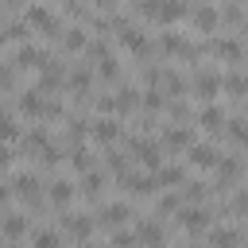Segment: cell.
<instances>
[{
    "instance_id": "6da1fadb",
    "label": "cell",
    "mask_w": 248,
    "mask_h": 248,
    "mask_svg": "<svg viewBox=\"0 0 248 248\" xmlns=\"http://www.w3.org/2000/svg\"><path fill=\"white\" fill-rule=\"evenodd\" d=\"M240 174H244V163L236 155H221V163H217V190H229Z\"/></svg>"
},
{
    "instance_id": "7a4b0ae2",
    "label": "cell",
    "mask_w": 248,
    "mask_h": 248,
    "mask_svg": "<svg viewBox=\"0 0 248 248\" xmlns=\"http://www.w3.org/2000/svg\"><path fill=\"white\" fill-rule=\"evenodd\" d=\"M136 236H140L143 248H167V232H163L159 221H140L136 225Z\"/></svg>"
},
{
    "instance_id": "3957f363",
    "label": "cell",
    "mask_w": 248,
    "mask_h": 248,
    "mask_svg": "<svg viewBox=\"0 0 248 248\" xmlns=\"http://www.w3.org/2000/svg\"><path fill=\"white\" fill-rule=\"evenodd\" d=\"M217 89H225V78H217L213 70H202V74L194 78V93H198L202 101H213Z\"/></svg>"
},
{
    "instance_id": "277c9868",
    "label": "cell",
    "mask_w": 248,
    "mask_h": 248,
    "mask_svg": "<svg viewBox=\"0 0 248 248\" xmlns=\"http://www.w3.org/2000/svg\"><path fill=\"white\" fill-rule=\"evenodd\" d=\"M163 147H167V151H186V147H194V132L182 128V124H170V128L163 132Z\"/></svg>"
},
{
    "instance_id": "5b68a950",
    "label": "cell",
    "mask_w": 248,
    "mask_h": 248,
    "mask_svg": "<svg viewBox=\"0 0 248 248\" xmlns=\"http://www.w3.org/2000/svg\"><path fill=\"white\" fill-rule=\"evenodd\" d=\"M62 229H66L74 240H89V236H93V217H85V213H66V217H62Z\"/></svg>"
},
{
    "instance_id": "8992f818",
    "label": "cell",
    "mask_w": 248,
    "mask_h": 248,
    "mask_svg": "<svg viewBox=\"0 0 248 248\" xmlns=\"http://www.w3.org/2000/svg\"><path fill=\"white\" fill-rule=\"evenodd\" d=\"M27 27L46 31V35H58V19H54L46 8H39V4H31V8H27Z\"/></svg>"
},
{
    "instance_id": "52a82bcc",
    "label": "cell",
    "mask_w": 248,
    "mask_h": 248,
    "mask_svg": "<svg viewBox=\"0 0 248 248\" xmlns=\"http://www.w3.org/2000/svg\"><path fill=\"white\" fill-rule=\"evenodd\" d=\"M194 27H198L202 35H213V31L221 27V12H217L213 4H202V8H194Z\"/></svg>"
},
{
    "instance_id": "ba28073f",
    "label": "cell",
    "mask_w": 248,
    "mask_h": 248,
    "mask_svg": "<svg viewBox=\"0 0 248 248\" xmlns=\"http://www.w3.org/2000/svg\"><path fill=\"white\" fill-rule=\"evenodd\" d=\"M209 54L213 58H225V62H244V46L236 39H213L209 43Z\"/></svg>"
},
{
    "instance_id": "9c48e42d",
    "label": "cell",
    "mask_w": 248,
    "mask_h": 248,
    "mask_svg": "<svg viewBox=\"0 0 248 248\" xmlns=\"http://www.w3.org/2000/svg\"><path fill=\"white\" fill-rule=\"evenodd\" d=\"M128 147L140 155L143 167H155V170H159V151H163V143H155V140H128Z\"/></svg>"
},
{
    "instance_id": "30bf717a",
    "label": "cell",
    "mask_w": 248,
    "mask_h": 248,
    "mask_svg": "<svg viewBox=\"0 0 248 248\" xmlns=\"http://www.w3.org/2000/svg\"><path fill=\"white\" fill-rule=\"evenodd\" d=\"M178 225L190 232H202V229H209V213L202 205H186V209H178Z\"/></svg>"
},
{
    "instance_id": "8fae6325",
    "label": "cell",
    "mask_w": 248,
    "mask_h": 248,
    "mask_svg": "<svg viewBox=\"0 0 248 248\" xmlns=\"http://www.w3.org/2000/svg\"><path fill=\"white\" fill-rule=\"evenodd\" d=\"M190 163H194V167H202V170H209V167H217V163H221V155H217V147H213V143H194V147H190Z\"/></svg>"
},
{
    "instance_id": "7c38bea8",
    "label": "cell",
    "mask_w": 248,
    "mask_h": 248,
    "mask_svg": "<svg viewBox=\"0 0 248 248\" xmlns=\"http://www.w3.org/2000/svg\"><path fill=\"white\" fill-rule=\"evenodd\" d=\"M128 217H132L128 202H112V205H105V209H101V225H105V229H120Z\"/></svg>"
},
{
    "instance_id": "4fadbf2b",
    "label": "cell",
    "mask_w": 248,
    "mask_h": 248,
    "mask_svg": "<svg viewBox=\"0 0 248 248\" xmlns=\"http://www.w3.org/2000/svg\"><path fill=\"white\" fill-rule=\"evenodd\" d=\"M39 74H43V85H39V89L46 93V89H58V85H62V78H66V66L50 58V62H46V66H43Z\"/></svg>"
},
{
    "instance_id": "5bb4252c",
    "label": "cell",
    "mask_w": 248,
    "mask_h": 248,
    "mask_svg": "<svg viewBox=\"0 0 248 248\" xmlns=\"http://www.w3.org/2000/svg\"><path fill=\"white\" fill-rule=\"evenodd\" d=\"M159 50H167V54H174V58H186V50H190V43H186L182 35H174V31H167V35L159 39Z\"/></svg>"
},
{
    "instance_id": "9a60e30c",
    "label": "cell",
    "mask_w": 248,
    "mask_h": 248,
    "mask_svg": "<svg viewBox=\"0 0 248 248\" xmlns=\"http://www.w3.org/2000/svg\"><path fill=\"white\" fill-rule=\"evenodd\" d=\"M93 136H97L101 143H112V140L120 136V124H116L112 116H101V120H93Z\"/></svg>"
},
{
    "instance_id": "2e32d148",
    "label": "cell",
    "mask_w": 248,
    "mask_h": 248,
    "mask_svg": "<svg viewBox=\"0 0 248 248\" xmlns=\"http://www.w3.org/2000/svg\"><path fill=\"white\" fill-rule=\"evenodd\" d=\"M136 105H140L136 89H132V85H120V89H116V97H112V108H116V112H132Z\"/></svg>"
},
{
    "instance_id": "e0dca14e",
    "label": "cell",
    "mask_w": 248,
    "mask_h": 248,
    "mask_svg": "<svg viewBox=\"0 0 248 248\" xmlns=\"http://www.w3.org/2000/svg\"><path fill=\"white\" fill-rule=\"evenodd\" d=\"M225 124H229V120H225V112H221V108H213V105H209V108L202 112V128H205L209 136H217Z\"/></svg>"
},
{
    "instance_id": "ac0fdd59",
    "label": "cell",
    "mask_w": 248,
    "mask_h": 248,
    "mask_svg": "<svg viewBox=\"0 0 248 248\" xmlns=\"http://www.w3.org/2000/svg\"><path fill=\"white\" fill-rule=\"evenodd\" d=\"M186 16V0H163L159 4V19L163 23H174V19H182Z\"/></svg>"
},
{
    "instance_id": "d6986e66",
    "label": "cell",
    "mask_w": 248,
    "mask_h": 248,
    "mask_svg": "<svg viewBox=\"0 0 248 248\" xmlns=\"http://www.w3.org/2000/svg\"><path fill=\"white\" fill-rule=\"evenodd\" d=\"M209 244H213V248H240V232H232V229H213V232H209Z\"/></svg>"
},
{
    "instance_id": "ffe728a7",
    "label": "cell",
    "mask_w": 248,
    "mask_h": 248,
    "mask_svg": "<svg viewBox=\"0 0 248 248\" xmlns=\"http://www.w3.org/2000/svg\"><path fill=\"white\" fill-rule=\"evenodd\" d=\"M46 194H50V202H54V205H66V202H70V198H74V186H70V182H66V178H54V182H50V190H46Z\"/></svg>"
},
{
    "instance_id": "44dd1931",
    "label": "cell",
    "mask_w": 248,
    "mask_h": 248,
    "mask_svg": "<svg viewBox=\"0 0 248 248\" xmlns=\"http://www.w3.org/2000/svg\"><path fill=\"white\" fill-rule=\"evenodd\" d=\"M163 93L182 97V93H186V78H182V74H174V70H167V74H163Z\"/></svg>"
},
{
    "instance_id": "7402d4cb",
    "label": "cell",
    "mask_w": 248,
    "mask_h": 248,
    "mask_svg": "<svg viewBox=\"0 0 248 248\" xmlns=\"http://www.w3.org/2000/svg\"><path fill=\"white\" fill-rule=\"evenodd\" d=\"M89 70H93V66H78V70L70 74V85H74V93H78V97H85V93H89Z\"/></svg>"
},
{
    "instance_id": "603a6c76",
    "label": "cell",
    "mask_w": 248,
    "mask_h": 248,
    "mask_svg": "<svg viewBox=\"0 0 248 248\" xmlns=\"http://www.w3.org/2000/svg\"><path fill=\"white\" fill-rule=\"evenodd\" d=\"M163 105H167V97H163V85H147V89H143V108L159 112Z\"/></svg>"
},
{
    "instance_id": "cb8c5ba5",
    "label": "cell",
    "mask_w": 248,
    "mask_h": 248,
    "mask_svg": "<svg viewBox=\"0 0 248 248\" xmlns=\"http://www.w3.org/2000/svg\"><path fill=\"white\" fill-rule=\"evenodd\" d=\"M182 178H186L182 167H159V170H155V182H159V186H178Z\"/></svg>"
},
{
    "instance_id": "d4e9b609",
    "label": "cell",
    "mask_w": 248,
    "mask_h": 248,
    "mask_svg": "<svg viewBox=\"0 0 248 248\" xmlns=\"http://www.w3.org/2000/svg\"><path fill=\"white\" fill-rule=\"evenodd\" d=\"M101 186H105V174H97V170H89V174L81 178V194H85L89 202H93V198L101 194Z\"/></svg>"
},
{
    "instance_id": "484cf974",
    "label": "cell",
    "mask_w": 248,
    "mask_h": 248,
    "mask_svg": "<svg viewBox=\"0 0 248 248\" xmlns=\"http://www.w3.org/2000/svg\"><path fill=\"white\" fill-rule=\"evenodd\" d=\"M225 93L229 97H248V78L244 74H229L225 78Z\"/></svg>"
},
{
    "instance_id": "4316f807",
    "label": "cell",
    "mask_w": 248,
    "mask_h": 248,
    "mask_svg": "<svg viewBox=\"0 0 248 248\" xmlns=\"http://www.w3.org/2000/svg\"><path fill=\"white\" fill-rule=\"evenodd\" d=\"M62 46H66V50H81V46H89V43H85V31H81V27H66Z\"/></svg>"
},
{
    "instance_id": "83f0119b",
    "label": "cell",
    "mask_w": 248,
    "mask_h": 248,
    "mask_svg": "<svg viewBox=\"0 0 248 248\" xmlns=\"http://www.w3.org/2000/svg\"><path fill=\"white\" fill-rule=\"evenodd\" d=\"M229 136H232V143H248V116H236V120H229V128H225Z\"/></svg>"
},
{
    "instance_id": "f1b7e54d",
    "label": "cell",
    "mask_w": 248,
    "mask_h": 248,
    "mask_svg": "<svg viewBox=\"0 0 248 248\" xmlns=\"http://www.w3.org/2000/svg\"><path fill=\"white\" fill-rule=\"evenodd\" d=\"M23 232H27V221H23L16 209H8V240H19Z\"/></svg>"
},
{
    "instance_id": "f546056e",
    "label": "cell",
    "mask_w": 248,
    "mask_h": 248,
    "mask_svg": "<svg viewBox=\"0 0 248 248\" xmlns=\"http://www.w3.org/2000/svg\"><path fill=\"white\" fill-rule=\"evenodd\" d=\"M97 70H101V78H105V81H116V78H120V66H116V58H112V54H105V58L97 62Z\"/></svg>"
},
{
    "instance_id": "4dcf8cb0",
    "label": "cell",
    "mask_w": 248,
    "mask_h": 248,
    "mask_svg": "<svg viewBox=\"0 0 248 248\" xmlns=\"http://www.w3.org/2000/svg\"><path fill=\"white\" fill-rule=\"evenodd\" d=\"M70 163L81 170V174H89L93 170V159H89V147H74V155H70Z\"/></svg>"
},
{
    "instance_id": "1f68e13d",
    "label": "cell",
    "mask_w": 248,
    "mask_h": 248,
    "mask_svg": "<svg viewBox=\"0 0 248 248\" xmlns=\"http://www.w3.org/2000/svg\"><path fill=\"white\" fill-rule=\"evenodd\" d=\"M205 198V182H182V202H202Z\"/></svg>"
},
{
    "instance_id": "d6a6232c",
    "label": "cell",
    "mask_w": 248,
    "mask_h": 248,
    "mask_svg": "<svg viewBox=\"0 0 248 248\" xmlns=\"http://www.w3.org/2000/svg\"><path fill=\"white\" fill-rule=\"evenodd\" d=\"M221 19H225V23H232V27H240V23H244V8L229 0V4H225V12H221Z\"/></svg>"
},
{
    "instance_id": "836d02e7",
    "label": "cell",
    "mask_w": 248,
    "mask_h": 248,
    "mask_svg": "<svg viewBox=\"0 0 248 248\" xmlns=\"http://www.w3.org/2000/svg\"><path fill=\"white\" fill-rule=\"evenodd\" d=\"M35 248H62V236L50 232V229L46 232H35Z\"/></svg>"
},
{
    "instance_id": "e575fe53",
    "label": "cell",
    "mask_w": 248,
    "mask_h": 248,
    "mask_svg": "<svg viewBox=\"0 0 248 248\" xmlns=\"http://www.w3.org/2000/svg\"><path fill=\"white\" fill-rule=\"evenodd\" d=\"M136 244H140L136 232H120V229L112 232V248H136Z\"/></svg>"
},
{
    "instance_id": "d590c367",
    "label": "cell",
    "mask_w": 248,
    "mask_h": 248,
    "mask_svg": "<svg viewBox=\"0 0 248 248\" xmlns=\"http://www.w3.org/2000/svg\"><path fill=\"white\" fill-rule=\"evenodd\" d=\"M232 213H248V190H236V198H232Z\"/></svg>"
},
{
    "instance_id": "8d00e7d4",
    "label": "cell",
    "mask_w": 248,
    "mask_h": 248,
    "mask_svg": "<svg viewBox=\"0 0 248 248\" xmlns=\"http://www.w3.org/2000/svg\"><path fill=\"white\" fill-rule=\"evenodd\" d=\"M186 112H190V108L182 105V97H174V101H170V120H186Z\"/></svg>"
},
{
    "instance_id": "74e56055",
    "label": "cell",
    "mask_w": 248,
    "mask_h": 248,
    "mask_svg": "<svg viewBox=\"0 0 248 248\" xmlns=\"http://www.w3.org/2000/svg\"><path fill=\"white\" fill-rule=\"evenodd\" d=\"M108 167H112L116 174H124V170H128V163H124V155H120V151H108Z\"/></svg>"
},
{
    "instance_id": "f35d334b",
    "label": "cell",
    "mask_w": 248,
    "mask_h": 248,
    "mask_svg": "<svg viewBox=\"0 0 248 248\" xmlns=\"http://www.w3.org/2000/svg\"><path fill=\"white\" fill-rule=\"evenodd\" d=\"M178 202H182V198H174V194H167V198L159 202V209H163V213H174V209H178Z\"/></svg>"
},
{
    "instance_id": "ab89813d",
    "label": "cell",
    "mask_w": 248,
    "mask_h": 248,
    "mask_svg": "<svg viewBox=\"0 0 248 248\" xmlns=\"http://www.w3.org/2000/svg\"><path fill=\"white\" fill-rule=\"evenodd\" d=\"M93 4H97L101 12H112V8H116V0H93Z\"/></svg>"
},
{
    "instance_id": "60d3db41",
    "label": "cell",
    "mask_w": 248,
    "mask_h": 248,
    "mask_svg": "<svg viewBox=\"0 0 248 248\" xmlns=\"http://www.w3.org/2000/svg\"><path fill=\"white\" fill-rule=\"evenodd\" d=\"M85 248H101V244H93V240H85Z\"/></svg>"
},
{
    "instance_id": "b9f144b4",
    "label": "cell",
    "mask_w": 248,
    "mask_h": 248,
    "mask_svg": "<svg viewBox=\"0 0 248 248\" xmlns=\"http://www.w3.org/2000/svg\"><path fill=\"white\" fill-rule=\"evenodd\" d=\"M194 248H202V244H194Z\"/></svg>"
}]
</instances>
